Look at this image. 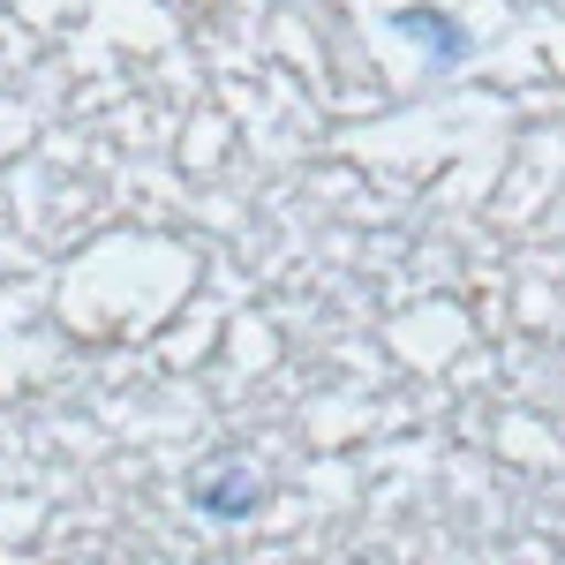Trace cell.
<instances>
[{"instance_id":"obj_2","label":"cell","mask_w":565,"mask_h":565,"mask_svg":"<svg viewBox=\"0 0 565 565\" xmlns=\"http://www.w3.org/2000/svg\"><path fill=\"white\" fill-rule=\"evenodd\" d=\"M392 23H399V39H415V45H423V68H430V76H445V68H460V61L476 53V39H468V31H460V23H452L445 8H430V0L399 8Z\"/></svg>"},{"instance_id":"obj_1","label":"cell","mask_w":565,"mask_h":565,"mask_svg":"<svg viewBox=\"0 0 565 565\" xmlns=\"http://www.w3.org/2000/svg\"><path fill=\"white\" fill-rule=\"evenodd\" d=\"M189 505L204 513V521H257L264 505H271V476L257 468V452L249 445H218V452H204L196 468H189Z\"/></svg>"}]
</instances>
